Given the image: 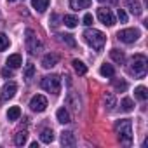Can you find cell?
<instances>
[{
  "label": "cell",
  "instance_id": "26",
  "mask_svg": "<svg viewBox=\"0 0 148 148\" xmlns=\"http://www.w3.org/2000/svg\"><path fill=\"white\" fill-rule=\"evenodd\" d=\"M99 73H101L103 77H108V79H110V77H113V75H115V70H113V66H112V64H103V66L99 68Z\"/></svg>",
  "mask_w": 148,
  "mask_h": 148
},
{
  "label": "cell",
  "instance_id": "5",
  "mask_svg": "<svg viewBox=\"0 0 148 148\" xmlns=\"http://www.w3.org/2000/svg\"><path fill=\"white\" fill-rule=\"evenodd\" d=\"M25 40H26V47H28V51H30V54H37L40 49H42V42L38 40V37L35 35V32L33 30H26L25 32Z\"/></svg>",
  "mask_w": 148,
  "mask_h": 148
},
{
  "label": "cell",
  "instance_id": "24",
  "mask_svg": "<svg viewBox=\"0 0 148 148\" xmlns=\"http://www.w3.org/2000/svg\"><path fill=\"white\" fill-rule=\"evenodd\" d=\"M112 86H113V89L117 91V92H124V91H127V82L125 80H119V79H113V82H112Z\"/></svg>",
  "mask_w": 148,
  "mask_h": 148
},
{
  "label": "cell",
  "instance_id": "36",
  "mask_svg": "<svg viewBox=\"0 0 148 148\" xmlns=\"http://www.w3.org/2000/svg\"><path fill=\"white\" fill-rule=\"evenodd\" d=\"M98 2H103V0H98Z\"/></svg>",
  "mask_w": 148,
  "mask_h": 148
},
{
  "label": "cell",
  "instance_id": "14",
  "mask_svg": "<svg viewBox=\"0 0 148 148\" xmlns=\"http://www.w3.org/2000/svg\"><path fill=\"white\" fill-rule=\"evenodd\" d=\"M91 5V0H70V7L73 11H80V9H87Z\"/></svg>",
  "mask_w": 148,
  "mask_h": 148
},
{
  "label": "cell",
  "instance_id": "25",
  "mask_svg": "<svg viewBox=\"0 0 148 148\" xmlns=\"http://www.w3.org/2000/svg\"><path fill=\"white\" fill-rule=\"evenodd\" d=\"M19 117H21V110H19V106H11L9 112H7V119H9L11 122H14V120H18Z\"/></svg>",
  "mask_w": 148,
  "mask_h": 148
},
{
  "label": "cell",
  "instance_id": "15",
  "mask_svg": "<svg viewBox=\"0 0 148 148\" xmlns=\"http://www.w3.org/2000/svg\"><path fill=\"white\" fill-rule=\"evenodd\" d=\"M103 103H105V108L108 110V112H112L115 106H117V101H115V96L112 94V92H106L105 96H103Z\"/></svg>",
  "mask_w": 148,
  "mask_h": 148
},
{
  "label": "cell",
  "instance_id": "19",
  "mask_svg": "<svg viewBox=\"0 0 148 148\" xmlns=\"http://www.w3.org/2000/svg\"><path fill=\"white\" fill-rule=\"evenodd\" d=\"M127 7L131 9V12H132L134 16H141V12H143L141 4L138 2V0H129V2H127Z\"/></svg>",
  "mask_w": 148,
  "mask_h": 148
},
{
  "label": "cell",
  "instance_id": "9",
  "mask_svg": "<svg viewBox=\"0 0 148 148\" xmlns=\"http://www.w3.org/2000/svg\"><path fill=\"white\" fill-rule=\"evenodd\" d=\"M16 91H18V86H16L14 82H9V84H5L4 89H2V98H4V99H11V98L16 96Z\"/></svg>",
  "mask_w": 148,
  "mask_h": 148
},
{
  "label": "cell",
  "instance_id": "34",
  "mask_svg": "<svg viewBox=\"0 0 148 148\" xmlns=\"http://www.w3.org/2000/svg\"><path fill=\"white\" fill-rule=\"evenodd\" d=\"M2 75H4V77H12V71H11V68H9V66L2 70Z\"/></svg>",
  "mask_w": 148,
  "mask_h": 148
},
{
  "label": "cell",
  "instance_id": "1",
  "mask_svg": "<svg viewBox=\"0 0 148 148\" xmlns=\"http://www.w3.org/2000/svg\"><path fill=\"white\" fill-rule=\"evenodd\" d=\"M146 64H148V61H146V58H145L143 54L132 56L131 61H129V64H127L129 75H132V77H136V79H143V77L146 75Z\"/></svg>",
  "mask_w": 148,
  "mask_h": 148
},
{
  "label": "cell",
  "instance_id": "22",
  "mask_svg": "<svg viewBox=\"0 0 148 148\" xmlns=\"http://www.w3.org/2000/svg\"><path fill=\"white\" fill-rule=\"evenodd\" d=\"M71 64H73V68H75V71L79 73V75H86V73H87V66L80 59H73Z\"/></svg>",
  "mask_w": 148,
  "mask_h": 148
},
{
  "label": "cell",
  "instance_id": "8",
  "mask_svg": "<svg viewBox=\"0 0 148 148\" xmlns=\"http://www.w3.org/2000/svg\"><path fill=\"white\" fill-rule=\"evenodd\" d=\"M30 108H32L33 112H37V113L44 112V110L47 108V99H45V96H42V94L33 96L32 101H30Z\"/></svg>",
  "mask_w": 148,
  "mask_h": 148
},
{
  "label": "cell",
  "instance_id": "10",
  "mask_svg": "<svg viewBox=\"0 0 148 148\" xmlns=\"http://www.w3.org/2000/svg\"><path fill=\"white\" fill-rule=\"evenodd\" d=\"M59 63V56L58 54H45L44 56V59H42V66L44 68H52V66H56Z\"/></svg>",
  "mask_w": 148,
  "mask_h": 148
},
{
  "label": "cell",
  "instance_id": "28",
  "mask_svg": "<svg viewBox=\"0 0 148 148\" xmlns=\"http://www.w3.org/2000/svg\"><path fill=\"white\" fill-rule=\"evenodd\" d=\"M59 38H61V42H64L68 47H77V42H75V38H73L71 35H68V33H64V35H59Z\"/></svg>",
  "mask_w": 148,
  "mask_h": 148
},
{
  "label": "cell",
  "instance_id": "4",
  "mask_svg": "<svg viewBox=\"0 0 148 148\" xmlns=\"http://www.w3.org/2000/svg\"><path fill=\"white\" fill-rule=\"evenodd\" d=\"M40 86H42L44 91H47L51 94H59V91H61V79L58 75H47V77L42 79Z\"/></svg>",
  "mask_w": 148,
  "mask_h": 148
},
{
  "label": "cell",
  "instance_id": "31",
  "mask_svg": "<svg viewBox=\"0 0 148 148\" xmlns=\"http://www.w3.org/2000/svg\"><path fill=\"white\" fill-rule=\"evenodd\" d=\"M35 75V66L30 63V64H26V68H25V79H32Z\"/></svg>",
  "mask_w": 148,
  "mask_h": 148
},
{
  "label": "cell",
  "instance_id": "2",
  "mask_svg": "<svg viewBox=\"0 0 148 148\" xmlns=\"http://www.w3.org/2000/svg\"><path fill=\"white\" fill-rule=\"evenodd\" d=\"M115 134L119 136L122 145H131L132 141V122L129 119H122L115 122Z\"/></svg>",
  "mask_w": 148,
  "mask_h": 148
},
{
  "label": "cell",
  "instance_id": "21",
  "mask_svg": "<svg viewBox=\"0 0 148 148\" xmlns=\"http://www.w3.org/2000/svg\"><path fill=\"white\" fill-rule=\"evenodd\" d=\"M40 141L42 143H52L54 141V132H52V129H44L42 132H40Z\"/></svg>",
  "mask_w": 148,
  "mask_h": 148
},
{
  "label": "cell",
  "instance_id": "35",
  "mask_svg": "<svg viewBox=\"0 0 148 148\" xmlns=\"http://www.w3.org/2000/svg\"><path fill=\"white\" fill-rule=\"evenodd\" d=\"M9 2H16V0H9Z\"/></svg>",
  "mask_w": 148,
  "mask_h": 148
},
{
  "label": "cell",
  "instance_id": "20",
  "mask_svg": "<svg viewBox=\"0 0 148 148\" xmlns=\"http://www.w3.org/2000/svg\"><path fill=\"white\" fill-rule=\"evenodd\" d=\"M63 23H64V26H68V28H75L77 23H79V18H77V16H73V14H64Z\"/></svg>",
  "mask_w": 148,
  "mask_h": 148
},
{
  "label": "cell",
  "instance_id": "29",
  "mask_svg": "<svg viewBox=\"0 0 148 148\" xmlns=\"http://www.w3.org/2000/svg\"><path fill=\"white\" fill-rule=\"evenodd\" d=\"M9 45H11V40H9V37H7L5 33H0V52H2V51H5V49H9Z\"/></svg>",
  "mask_w": 148,
  "mask_h": 148
},
{
  "label": "cell",
  "instance_id": "33",
  "mask_svg": "<svg viewBox=\"0 0 148 148\" xmlns=\"http://www.w3.org/2000/svg\"><path fill=\"white\" fill-rule=\"evenodd\" d=\"M92 21H94V19H92V14H86V16H84V25H86V26H91Z\"/></svg>",
  "mask_w": 148,
  "mask_h": 148
},
{
  "label": "cell",
  "instance_id": "27",
  "mask_svg": "<svg viewBox=\"0 0 148 148\" xmlns=\"http://www.w3.org/2000/svg\"><path fill=\"white\" fill-rule=\"evenodd\" d=\"M134 96H136L139 101H146V98H148V91H146V87H143V86L136 87V91H134Z\"/></svg>",
  "mask_w": 148,
  "mask_h": 148
},
{
  "label": "cell",
  "instance_id": "13",
  "mask_svg": "<svg viewBox=\"0 0 148 148\" xmlns=\"http://www.w3.org/2000/svg\"><path fill=\"white\" fill-rule=\"evenodd\" d=\"M5 64H7L9 68H19V66L23 64V59H21V54H11V56L7 58V61H5Z\"/></svg>",
  "mask_w": 148,
  "mask_h": 148
},
{
  "label": "cell",
  "instance_id": "37",
  "mask_svg": "<svg viewBox=\"0 0 148 148\" xmlns=\"http://www.w3.org/2000/svg\"><path fill=\"white\" fill-rule=\"evenodd\" d=\"M0 103H2V98H0Z\"/></svg>",
  "mask_w": 148,
  "mask_h": 148
},
{
  "label": "cell",
  "instance_id": "23",
  "mask_svg": "<svg viewBox=\"0 0 148 148\" xmlns=\"http://www.w3.org/2000/svg\"><path fill=\"white\" fill-rule=\"evenodd\" d=\"M49 5V0H32V7L37 9L38 12H44Z\"/></svg>",
  "mask_w": 148,
  "mask_h": 148
},
{
  "label": "cell",
  "instance_id": "3",
  "mask_svg": "<svg viewBox=\"0 0 148 148\" xmlns=\"http://www.w3.org/2000/svg\"><path fill=\"white\" fill-rule=\"evenodd\" d=\"M84 38H86V42L92 47V49H96V51H101L103 47H105V44H106V35L103 33V32H99V30H86L84 32Z\"/></svg>",
  "mask_w": 148,
  "mask_h": 148
},
{
  "label": "cell",
  "instance_id": "12",
  "mask_svg": "<svg viewBox=\"0 0 148 148\" xmlns=\"http://www.w3.org/2000/svg\"><path fill=\"white\" fill-rule=\"evenodd\" d=\"M66 105H68L73 112H79V110H80V101H79V98H77L75 92H70V94L66 96Z\"/></svg>",
  "mask_w": 148,
  "mask_h": 148
},
{
  "label": "cell",
  "instance_id": "11",
  "mask_svg": "<svg viewBox=\"0 0 148 148\" xmlns=\"http://www.w3.org/2000/svg\"><path fill=\"white\" fill-rule=\"evenodd\" d=\"M61 143H63L64 146H75V143H77L75 134H73L71 131H64V132H61Z\"/></svg>",
  "mask_w": 148,
  "mask_h": 148
},
{
  "label": "cell",
  "instance_id": "16",
  "mask_svg": "<svg viewBox=\"0 0 148 148\" xmlns=\"http://www.w3.org/2000/svg\"><path fill=\"white\" fill-rule=\"evenodd\" d=\"M110 58H112L115 63H119V64H124V63H125V54H124L122 51H119V49H112V51H110Z\"/></svg>",
  "mask_w": 148,
  "mask_h": 148
},
{
  "label": "cell",
  "instance_id": "32",
  "mask_svg": "<svg viewBox=\"0 0 148 148\" xmlns=\"http://www.w3.org/2000/svg\"><path fill=\"white\" fill-rule=\"evenodd\" d=\"M117 16H119V19H120L122 23H127V14L124 12V9H119V11H117Z\"/></svg>",
  "mask_w": 148,
  "mask_h": 148
},
{
  "label": "cell",
  "instance_id": "6",
  "mask_svg": "<svg viewBox=\"0 0 148 148\" xmlns=\"http://www.w3.org/2000/svg\"><path fill=\"white\" fill-rule=\"evenodd\" d=\"M117 37H119V40L124 42V44H132V42H136V40L139 38V32L134 30V28H125V30H120V32L117 33Z\"/></svg>",
  "mask_w": 148,
  "mask_h": 148
},
{
  "label": "cell",
  "instance_id": "18",
  "mask_svg": "<svg viewBox=\"0 0 148 148\" xmlns=\"http://www.w3.org/2000/svg\"><path fill=\"white\" fill-rule=\"evenodd\" d=\"M26 141H28V132H26V131H18V132L14 134V143H16L18 146H23Z\"/></svg>",
  "mask_w": 148,
  "mask_h": 148
},
{
  "label": "cell",
  "instance_id": "30",
  "mask_svg": "<svg viewBox=\"0 0 148 148\" xmlns=\"http://www.w3.org/2000/svg\"><path fill=\"white\" fill-rule=\"evenodd\" d=\"M120 108H122L124 112H131V110L134 108V103H132V99H129V98H124V99H122V103H120Z\"/></svg>",
  "mask_w": 148,
  "mask_h": 148
},
{
  "label": "cell",
  "instance_id": "7",
  "mask_svg": "<svg viewBox=\"0 0 148 148\" xmlns=\"http://www.w3.org/2000/svg\"><path fill=\"white\" fill-rule=\"evenodd\" d=\"M98 19H99L105 26H113V25H115V16H113V12H112L110 9H105V7L98 9Z\"/></svg>",
  "mask_w": 148,
  "mask_h": 148
},
{
  "label": "cell",
  "instance_id": "17",
  "mask_svg": "<svg viewBox=\"0 0 148 148\" xmlns=\"http://www.w3.org/2000/svg\"><path fill=\"white\" fill-rule=\"evenodd\" d=\"M56 117H58V122H61V124H68L71 119H70V112L66 110V108H59L58 112H56Z\"/></svg>",
  "mask_w": 148,
  "mask_h": 148
}]
</instances>
